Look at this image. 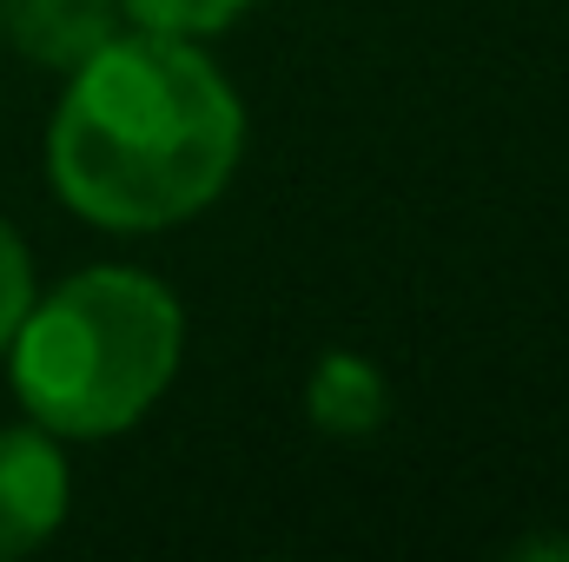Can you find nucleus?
Instances as JSON below:
<instances>
[{"instance_id": "obj_6", "label": "nucleus", "mask_w": 569, "mask_h": 562, "mask_svg": "<svg viewBox=\"0 0 569 562\" xmlns=\"http://www.w3.org/2000/svg\"><path fill=\"white\" fill-rule=\"evenodd\" d=\"M259 0H120L127 27L146 33H172V40H219L226 27H239Z\"/></svg>"}, {"instance_id": "obj_8", "label": "nucleus", "mask_w": 569, "mask_h": 562, "mask_svg": "<svg viewBox=\"0 0 569 562\" xmlns=\"http://www.w3.org/2000/svg\"><path fill=\"white\" fill-rule=\"evenodd\" d=\"M517 556H569L563 536H530V543H517Z\"/></svg>"}, {"instance_id": "obj_4", "label": "nucleus", "mask_w": 569, "mask_h": 562, "mask_svg": "<svg viewBox=\"0 0 569 562\" xmlns=\"http://www.w3.org/2000/svg\"><path fill=\"white\" fill-rule=\"evenodd\" d=\"M127 27L120 0H0V47L47 73H73Z\"/></svg>"}, {"instance_id": "obj_1", "label": "nucleus", "mask_w": 569, "mask_h": 562, "mask_svg": "<svg viewBox=\"0 0 569 562\" xmlns=\"http://www.w3.org/2000/svg\"><path fill=\"white\" fill-rule=\"evenodd\" d=\"M60 80L47 185L93 232H172L239 179L246 100L206 40L120 27Z\"/></svg>"}, {"instance_id": "obj_5", "label": "nucleus", "mask_w": 569, "mask_h": 562, "mask_svg": "<svg viewBox=\"0 0 569 562\" xmlns=\"http://www.w3.org/2000/svg\"><path fill=\"white\" fill-rule=\"evenodd\" d=\"M391 418V378L365 351H325L305 371V423L331 443H358Z\"/></svg>"}, {"instance_id": "obj_3", "label": "nucleus", "mask_w": 569, "mask_h": 562, "mask_svg": "<svg viewBox=\"0 0 569 562\" xmlns=\"http://www.w3.org/2000/svg\"><path fill=\"white\" fill-rule=\"evenodd\" d=\"M73 510V463L67 443L40 423L0 430V562H20L47 550Z\"/></svg>"}, {"instance_id": "obj_7", "label": "nucleus", "mask_w": 569, "mask_h": 562, "mask_svg": "<svg viewBox=\"0 0 569 562\" xmlns=\"http://www.w3.org/2000/svg\"><path fill=\"white\" fill-rule=\"evenodd\" d=\"M33 259H27V239L13 232V219L0 212V351H7V338H13V324H20V311L33 304Z\"/></svg>"}, {"instance_id": "obj_2", "label": "nucleus", "mask_w": 569, "mask_h": 562, "mask_svg": "<svg viewBox=\"0 0 569 562\" xmlns=\"http://www.w3.org/2000/svg\"><path fill=\"white\" fill-rule=\"evenodd\" d=\"M186 358V304L140 265H80L33 291L0 364L60 443H107L159 411Z\"/></svg>"}]
</instances>
